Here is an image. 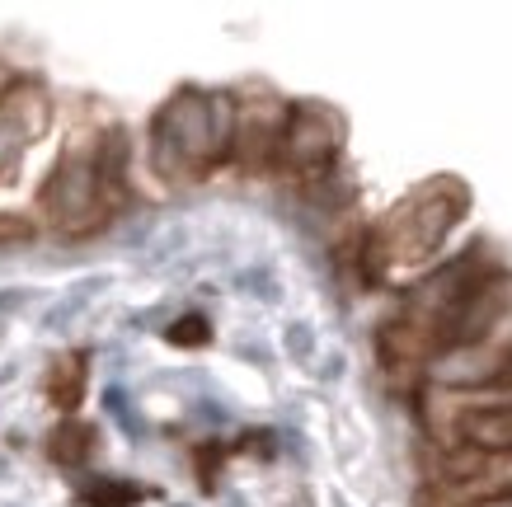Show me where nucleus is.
Segmentation results:
<instances>
[{
	"label": "nucleus",
	"mask_w": 512,
	"mask_h": 507,
	"mask_svg": "<svg viewBox=\"0 0 512 507\" xmlns=\"http://www.w3.org/2000/svg\"><path fill=\"white\" fill-rule=\"evenodd\" d=\"M156 146L165 169L217 165L235 146V104L226 94H179L156 118Z\"/></svg>",
	"instance_id": "obj_1"
},
{
	"label": "nucleus",
	"mask_w": 512,
	"mask_h": 507,
	"mask_svg": "<svg viewBox=\"0 0 512 507\" xmlns=\"http://www.w3.org/2000/svg\"><path fill=\"white\" fill-rule=\"evenodd\" d=\"M512 310V277H480L470 282L466 296L442 315V348H461V343H484L503 329Z\"/></svg>",
	"instance_id": "obj_2"
},
{
	"label": "nucleus",
	"mask_w": 512,
	"mask_h": 507,
	"mask_svg": "<svg viewBox=\"0 0 512 507\" xmlns=\"http://www.w3.org/2000/svg\"><path fill=\"white\" fill-rule=\"evenodd\" d=\"M339 151V123L325 108H292L278 127V155L296 169H320L329 165V155Z\"/></svg>",
	"instance_id": "obj_3"
},
{
	"label": "nucleus",
	"mask_w": 512,
	"mask_h": 507,
	"mask_svg": "<svg viewBox=\"0 0 512 507\" xmlns=\"http://www.w3.org/2000/svg\"><path fill=\"white\" fill-rule=\"evenodd\" d=\"M451 221H456V202H437L433 193H423L414 198V207L400 216V231H404V259H423V254H433L442 245V235L451 231Z\"/></svg>",
	"instance_id": "obj_4"
},
{
	"label": "nucleus",
	"mask_w": 512,
	"mask_h": 507,
	"mask_svg": "<svg viewBox=\"0 0 512 507\" xmlns=\"http://www.w3.org/2000/svg\"><path fill=\"white\" fill-rule=\"evenodd\" d=\"M456 446L489 451V456H512V409H466L451 423Z\"/></svg>",
	"instance_id": "obj_5"
},
{
	"label": "nucleus",
	"mask_w": 512,
	"mask_h": 507,
	"mask_svg": "<svg viewBox=\"0 0 512 507\" xmlns=\"http://www.w3.org/2000/svg\"><path fill=\"white\" fill-rule=\"evenodd\" d=\"M94 193H99V179H94V160H66L57 174H52V184H47V202H52V212L57 221H71V216L90 212L94 207Z\"/></svg>",
	"instance_id": "obj_6"
},
{
	"label": "nucleus",
	"mask_w": 512,
	"mask_h": 507,
	"mask_svg": "<svg viewBox=\"0 0 512 507\" xmlns=\"http://www.w3.org/2000/svg\"><path fill=\"white\" fill-rule=\"evenodd\" d=\"M99 287H104V277H90V282H80V287H71V296H66L62 306L52 310V315H47V324H52V329H62V324L71 320V315H76V310L85 306V301H90V296L99 292Z\"/></svg>",
	"instance_id": "obj_7"
},
{
	"label": "nucleus",
	"mask_w": 512,
	"mask_h": 507,
	"mask_svg": "<svg viewBox=\"0 0 512 507\" xmlns=\"http://www.w3.org/2000/svg\"><path fill=\"white\" fill-rule=\"evenodd\" d=\"M170 343H207V320L202 315H184L170 329Z\"/></svg>",
	"instance_id": "obj_8"
},
{
	"label": "nucleus",
	"mask_w": 512,
	"mask_h": 507,
	"mask_svg": "<svg viewBox=\"0 0 512 507\" xmlns=\"http://www.w3.org/2000/svg\"><path fill=\"white\" fill-rule=\"evenodd\" d=\"M90 503H99V507H127V503H137V489H104V493H90Z\"/></svg>",
	"instance_id": "obj_9"
},
{
	"label": "nucleus",
	"mask_w": 512,
	"mask_h": 507,
	"mask_svg": "<svg viewBox=\"0 0 512 507\" xmlns=\"http://www.w3.org/2000/svg\"><path fill=\"white\" fill-rule=\"evenodd\" d=\"M292 353H311V334H306V324H292Z\"/></svg>",
	"instance_id": "obj_10"
},
{
	"label": "nucleus",
	"mask_w": 512,
	"mask_h": 507,
	"mask_svg": "<svg viewBox=\"0 0 512 507\" xmlns=\"http://www.w3.org/2000/svg\"><path fill=\"white\" fill-rule=\"evenodd\" d=\"M480 507H512V498H494V503H480Z\"/></svg>",
	"instance_id": "obj_11"
}]
</instances>
